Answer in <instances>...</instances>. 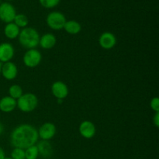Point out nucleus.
Masks as SVG:
<instances>
[{"instance_id": "11", "label": "nucleus", "mask_w": 159, "mask_h": 159, "mask_svg": "<svg viewBox=\"0 0 159 159\" xmlns=\"http://www.w3.org/2000/svg\"><path fill=\"white\" fill-rule=\"evenodd\" d=\"M15 54V49L10 43L4 42L0 43V62L6 63L11 61Z\"/></svg>"}, {"instance_id": "4", "label": "nucleus", "mask_w": 159, "mask_h": 159, "mask_svg": "<svg viewBox=\"0 0 159 159\" xmlns=\"http://www.w3.org/2000/svg\"><path fill=\"white\" fill-rule=\"evenodd\" d=\"M66 21L65 16L58 11L50 12L46 18L47 25L54 30H60L63 29Z\"/></svg>"}, {"instance_id": "8", "label": "nucleus", "mask_w": 159, "mask_h": 159, "mask_svg": "<svg viewBox=\"0 0 159 159\" xmlns=\"http://www.w3.org/2000/svg\"><path fill=\"white\" fill-rule=\"evenodd\" d=\"M51 93L57 99H64L69 93L68 87L65 82L57 81L51 85Z\"/></svg>"}, {"instance_id": "6", "label": "nucleus", "mask_w": 159, "mask_h": 159, "mask_svg": "<svg viewBox=\"0 0 159 159\" xmlns=\"http://www.w3.org/2000/svg\"><path fill=\"white\" fill-rule=\"evenodd\" d=\"M16 15V9L11 3L6 2L0 4V20L6 23L13 22Z\"/></svg>"}, {"instance_id": "21", "label": "nucleus", "mask_w": 159, "mask_h": 159, "mask_svg": "<svg viewBox=\"0 0 159 159\" xmlns=\"http://www.w3.org/2000/svg\"><path fill=\"white\" fill-rule=\"evenodd\" d=\"M61 0H39V2L45 9H52L60 3Z\"/></svg>"}, {"instance_id": "31", "label": "nucleus", "mask_w": 159, "mask_h": 159, "mask_svg": "<svg viewBox=\"0 0 159 159\" xmlns=\"http://www.w3.org/2000/svg\"><path fill=\"white\" fill-rule=\"evenodd\" d=\"M0 4H1V0H0Z\"/></svg>"}, {"instance_id": "2", "label": "nucleus", "mask_w": 159, "mask_h": 159, "mask_svg": "<svg viewBox=\"0 0 159 159\" xmlns=\"http://www.w3.org/2000/svg\"><path fill=\"white\" fill-rule=\"evenodd\" d=\"M40 34L33 27H25L20 30L18 39L20 45L26 49H35L39 45Z\"/></svg>"}, {"instance_id": "19", "label": "nucleus", "mask_w": 159, "mask_h": 159, "mask_svg": "<svg viewBox=\"0 0 159 159\" xmlns=\"http://www.w3.org/2000/svg\"><path fill=\"white\" fill-rule=\"evenodd\" d=\"M23 94V91L22 87L20 85H17V84H14L12 85L9 89V96L10 97H12V99H17Z\"/></svg>"}, {"instance_id": "30", "label": "nucleus", "mask_w": 159, "mask_h": 159, "mask_svg": "<svg viewBox=\"0 0 159 159\" xmlns=\"http://www.w3.org/2000/svg\"><path fill=\"white\" fill-rule=\"evenodd\" d=\"M6 1H12V0H6Z\"/></svg>"}, {"instance_id": "5", "label": "nucleus", "mask_w": 159, "mask_h": 159, "mask_svg": "<svg viewBox=\"0 0 159 159\" xmlns=\"http://www.w3.org/2000/svg\"><path fill=\"white\" fill-rule=\"evenodd\" d=\"M42 60L41 53L37 49H29L25 52L23 61L27 68H36L40 64Z\"/></svg>"}, {"instance_id": "25", "label": "nucleus", "mask_w": 159, "mask_h": 159, "mask_svg": "<svg viewBox=\"0 0 159 159\" xmlns=\"http://www.w3.org/2000/svg\"><path fill=\"white\" fill-rule=\"evenodd\" d=\"M6 157V154H5L4 150L0 147V159H4Z\"/></svg>"}, {"instance_id": "1", "label": "nucleus", "mask_w": 159, "mask_h": 159, "mask_svg": "<svg viewBox=\"0 0 159 159\" xmlns=\"http://www.w3.org/2000/svg\"><path fill=\"white\" fill-rule=\"evenodd\" d=\"M38 139L37 129L28 124L17 126L12 130L10 134L11 144L14 148H19L24 150L37 144Z\"/></svg>"}, {"instance_id": "15", "label": "nucleus", "mask_w": 159, "mask_h": 159, "mask_svg": "<svg viewBox=\"0 0 159 159\" xmlns=\"http://www.w3.org/2000/svg\"><path fill=\"white\" fill-rule=\"evenodd\" d=\"M39 155L44 158H49L53 154V148L48 141H41L37 144Z\"/></svg>"}, {"instance_id": "13", "label": "nucleus", "mask_w": 159, "mask_h": 159, "mask_svg": "<svg viewBox=\"0 0 159 159\" xmlns=\"http://www.w3.org/2000/svg\"><path fill=\"white\" fill-rule=\"evenodd\" d=\"M57 43L56 37L51 33H47L40 37L39 45L44 50H50L54 48Z\"/></svg>"}, {"instance_id": "22", "label": "nucleus", "mask_w": 159, "mask_h": 159, "mask_svg": "<svg viewBox=\"0 0 159 159\" xmlns=\"http://www.w3.org/2000/svg\"><path fill=\"white\" fill-rule=\"evenodd\" d=\"M11 158L12 159H25V150L19 148H14L11 152Z\"/></svg>"}, {"instance_id": "24", "label": "nucleus", "mask_w": 159, "mask_h": 159, "mask_svg": "<svg viewBox=\"0 0 159 159\" xmlns=\"http://www.w3.org/2000/svg\"><path fill=\"white\" fill-rule=\"evenodd\" d=\"M153 124L155 127H159V112L155 113V116L153 117Z\"/></svg>"}, {"instance_id": "10", "label": "nucleus", "mask_w": 159, "mask_h": 159, "mask_svg": "<svg viewBox=\"0 0 159 159\" xmlns=\"http://www.w3.org/2000/svg\"><path fill=\"white\" fill-rule=\"evenodd\" d=\"M99 46L104 50H111L116 44V37L113 33L104 32L99 36Z\"/></svg>"}, {"instance_id": "27", "label": "nucleus", "mask_w": 159, "mask_h": 159, "mask_svg": "<svg viewBox=\"0 0 159 159\" xmlns=\"http://www.w3.org/2000/svg\"><path fill=\"white\" fill-rule=\"evenodd\" d=\"M57 103H60L61 104L62 102H63L64 99H57Z\"/></svg>"}, {"instance_id": "23", "label": "nucleus", "mask_w": 159, "mask_h": 159, "mask_svg": "<svg viewBox=\"0 0 159 159\" xmlns=\"http://www.w3.org/2000/svg\"><path fill=\"white\" fill-rule=\"evenodd\" d=\"M150 107L153 111H155V113L159 112V99L158 97L155 96L153 97L151 99L150 102Z\"/></svg>"}, {"instance_id": "7", "label": "nucleus", "mask_w": 159, "mask_h": 159, "mask_svg": "<svg viewBox=\"0 0 159 159\" xmlns=\"http://www.w3.org/2000/svg\"><path fill=\"white\" fill-rule=\"evenodd\" d=\"M56 131H57L56 126L51 122L44 123L37 130L39 138H40L42 141H48L55 136Z\"/></svg>"}, {"instance_id": "28", "label": "nucleus", "mask_w": 159, "mask_h": 159, "mask_svg": "<svg viewBox=\"0 0 159 159\" xmlns=\"http://www.w3.org/2000/svg\"><path fill=\"white\" fill-rule=\"evenodd\" d=\"M2 63L0 62V74H1V70H2Z\"/></svg>"}, {"instance_id": "26", "label": "nucleus", "mask_w": 159, "mask_h": 159, "mask_svg": "<svg viewBox=\"0 0 159 159\" xmlns=\"http://www.w3.org/2000/svg\"><path fill=\"white\" fill-rule=\"evenodd\" d=\"M5 130V127H4V125L2 124V123L0 122V135L2 134L3 132H4Z\"/></svg>"}, {"instance_id": "20", "label": "nucleus", "mask_w": 159, "mask_h": 159, "mask_svg": "<svg viewBox=\"0 0 159 159\" xmlns=\"http://www.w3.org/2000/svg\"><path fill=\"white\" fill-rule=\"evenodd\" d=\"M39 156V151L37 144L25 149V159H37Z\"/></svg>"}, {"instance_id": "29", "label": "nucleus", "mask_w": 159, "mask_h": 159, "mask_svg": "<svg viewBox=\"0 0 159 159\" xmlns=\"http://www.w3.org/2000/svg\"><path fill=\"white\" fill-rule=\"evenodd\" d=\"M4 159H12L11 157H5Z\"/></svg>"}, {"instance_id": "3", "label": "nucleus", "mask_w": 159, "mask_h": 159, "mask_svg": "<svg viewBox=\"0 0 159 159\" xmlns=\"http://www.w3.org/2000/svg\"><path fill=\"white\" fill-rule=\"evenodd\" d=\"M38 106V98L32 93H23L16 100V107L23 113H31Z\"/></svg>"}, {"instance_id": "14", "label": "nucleus", "mask_w": 159, "mask_h": 159, "mask_svg": "<svg viewBox=\"0 0 159 159\" xmlns=\"http://www.w3.org/2000/svg\"><path fill=\"white\" fill-rule=\"evenodd\" d=\"M16 108V100L9 96H4L0 99V110L3 113H9Z\"/></svg>"}, {"instance_id": "16", "label": "nucleus", "mask_w": 159, "mask_h": 159, "mask_svg": "<svg viewBox=\"0 0 159 159\" xmlns=\"http://www.w3.org/2000/svg\"><path fill=\"white\" fill-rule=\"evenodd\" d=\"M20 33V28L18 27L13 22L6 23L4 28V34L9 40H15L18 38Z\"/></svg>"}, {"instance_id": "18", "label": "nucleus", "mask_w": 159, "mask_h": 159, "mask_svg": "<svg viewBox=\"0 0 159 159\" xmlns=\"http://www.w3.org/2000/svg\"><path fill=\"white\" fill-rule=\"evenodd\" d=\"M13 23L18 27L23 28V29L25 27H27L28 24H29V19H28V17L25 14L19 13L16 15L13 20Z\"/></svg>"}, {"instance_id": "12", "label": "nucleus", "mask_w": 159, "mask_h": 159, "mask_svg": "<svg viewBox=\"0 0 159 159\" xmlns=\"http://www.w3.org/2000/svg\"><path fill=\"white\" fill-rule=\"evenodd\" d=\"M1 75L6 80H13L18 75V68L15 63L12 61L2 64Z\"/></svg>"}, {"instance_id": "17", "label": "nucleus", "mask_w": 159, "mask_h": 159, "mask_svg": "<svg viewBox=\"0 0 159 159\" xmlns=\"http://www.w3.org/2000/svg\"><path fill=\"white\" fill-rule=\"evenodd\" d=\"M64 30L65 32L71 35H75L82 30V26L76 20H67L64 26Z\"/></svg>"}, {"instance_id": "9", "label": "nucleus", "mask_w": 159, "mask_h": 159, "mask_svg": "<svg viewBox=\"0 0 159 159\" xmlns=\"http://www.w3.org/2000/svg\"><path fill=\"white\" fill-rule=\"evenodd\" d=\"M79 134L85 139H91L96 135V128L95 124L90 120H84L79 127Z\"/></svg>"}]
</instances>
